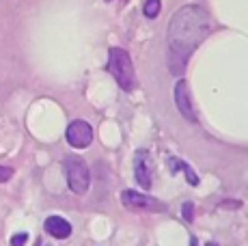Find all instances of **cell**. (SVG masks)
<instances>
[{
    "mask_svg": "<svg viewBox=\"0 0 248 246\" xmlns=\"http://www.w3.org/2000/svg\"><path fill=\"white\" fill-rule=\"evenodd\" d=\"M209 32V17L201 7H184L175 13L169 26V67L175 76H181L190 54Z\"/></svg>",
    "mask_w": 248,
    "mask_h": 246,
    "instance_id": "obj_1",
    "label": "cell"
},
{
    "mask_svg": "<svg viewBox=\"0 0 248 246\" xmlns=\"http://www.w3.org/2000/svg\"><path fill=\"white\" fill-rule=\"evenodd\" d=\"M108 72L117 80V84L123 91H132L136 87V74L132 59L123 48H110L108 52Z\"/></svg>",
    "mask_w": 248,
    "mask_h": 246,
    "instance_id": "obj_2",
    "label": "cell"
},
{
    "mask_svg": "<svg viewBox=\"0 0 248 246\" xmlns=\"http://www.w3.org/2000/svg\"><path fill=\"white\" fill-rule=\"evenodd\" d=\"M65 171H67V184L76 195H84L89 190V167L78 155L65 158Z\"/></svg>",
    "mask_w": 248,
    "mask_h": 246,
    "instance_id": "obj_3",
    "label": "cell"
},
{
    "mask_svg": "<svg viewBox=\"0 0 248 246\" xmlns=\"http://www.w3.org/2000/svg\"><path fill=\"white\" fill-rule=\"evenodd\" d=\"M121 203L132 212H164L166 205L154 197H147L136 190H123L121 192Z\"/></svg>",
    "mask_w": 248,
    "mask_h": 246,
    "instance_id": "obj_4",
    "label": "cell"
},
{
    "mask_svg": "<svg viewBox=\"0 0 248 246\" xmlns=\"http://www.w3.org/2000/svg\"><path fill=\"white\" fill-rule=\"evenodd\" d=\"M134 177L142 190H151V154L147 149H138L134 154Z\"/></svg>",
    "mask_w": 248,
    "mask_h": 246,
    "instance_id": "obj_5",
    "label": "cell"
},
{
    "mask_svg": "<svg viewBox=\"0 0 248 246\" xmlns=\"http://www.w3.org/2000/svg\"><path fill=\"white\" fill-rule=\"evenodd\" d=\"M175 104H177V110L181 112L184 119H188L190 123H197V112H194L192 99H190V89L186 80H179L175 84Z\"/></svg>",
    "mask_w": 248,
    "mask_h": 246,
    "instance_id": "obj_6",
    "label": "cell"
},
{
    "mask_svg": "<svg viewBox=\"0 0 248 246\" xmlns=\"http://www.w3.org/2000/svg\"><path fill=\"white\" fill-rule=\"evenodd\" d=\"M67 140L71 147L76 149H84L91 145V140H93V130H91V125L87 121H74L71 125L67 127Z\"/></svg>",
    "mask_w": 248,
    "mask_h": 246,
    "instance_id": "obj_7",
    "label": "cell"
},
{
    "mask_svg": "<svg viewBox=\"0 0 248 246\" xmlns=\"http://www.w3.org/2000/svg\"><path fill=\"white\" fill-rule=\"evenodd\" d=\"M46 231L56 240H65L71 235V225L61 216H50L46 220Z\"/></svg>",
    "mask_w": 248,
    "mask_h": 246,
    "instance_id": "obj_8",
    "label": "cell"
},
{
    "mask_svg": "<svg viewBox=\"0 0 248 246\" xmlns=\"http://www.w3.org/2000/svg\"><path fill=\"white\" fill-rule=\"evenodd\" d=\"M169 164H170V173H177V171H184V175L188 177V184L190 186H197L199 184V175L190 169V164H186L184 160H177V158H169Z\"/></svg>",
    "mask_w": 248,
    "mask_h": 246,
    "instance_id": "obj_9",
    "label": "cell"
},
{
    "mask_svg": "<svg viewBox=\"0 0 248 246\" xmlns=\"http://www.w3.org/2000/svg\"><path fill=\"white\" fill-rule=\"evenodd\" d=\"M160 9H162V2L160 0H147L145 2V15L149 17V20H154V17H158V13H160Z\"/></svg>",
    "mask_w": 248,
    "mask_h": 246,
    "instance_id": "obj_10",
    "label": "cell"
},
{
    "mask_svg": "<svg viewBox=\"0 0 248 246\" xmlns=\"http://www.w3.org/2000/svg\"><path fill=\"white\" fill-rule=\"evenodd\" d=\"M192 203H184V207H181V216H184V220L186 222H192V218H194V214H192Z\"/></svg>",
    "mask_w": 248,
    "mask_h": 246,
    "instance_id": "obj_11",
    "label": "cell"
},
{
    "mask_svg": "<svg viewBox=\"0 0 248 246\" xmlns=\"http://www.w3.org/2000/svg\"><path fill=\"white\" fill-rule=\"evenodd\" d=\"M28 242V233H17L11 238V246H24Z\"/></svg>",
    "mask_w": 248,
    "mask_h": 246,
    "instance_id": "obj_12",
    "label": "cell"
},
{
    "mask_svg": "<svg viewBox=\"0 0 248 246\" xmlns=\"http://www.w3.org/2000/svg\"><path fill=\"white\" fill-rule=\"evenodd\" d=\"M13 175V169L11 167H0V182H9Z\"/></svg>",
    "mask_w": 248,
    "mask_h": 246,
    "instance_id": "obj_13",
    "label": "cell"
},
{
    "mask_svg": "<svg viewBox=\"0 0 248 246\" xmlns=\"http://www.w3.org/2000/svg\"><path fill=\"white\" fill-rule=\"evenodd\" d=\"M207 246H218V244H216V242H209V244H207Z\"/></svg>",
    "mask_w": 248,
    "mask_h": 246,
    "instance_id": "obj_14",
    "label": "cell"
},
{
    "mask_svg": "<svg viewBox=\"0 0 248 246\" xmlns=\"http://www.w3.org/2000/svg\"><path fill=\"white\" fill-rule=\"evenodd\" d=\"M108 2H112V0H108Z\"/></svg>",
    "mask_w": 248,
    "mask_h": 246,
    "instance_id": "obj_15",
    "label": "cell"
}]
</instances>
